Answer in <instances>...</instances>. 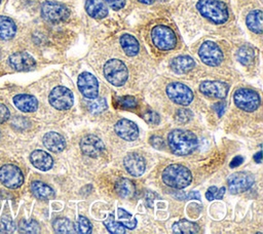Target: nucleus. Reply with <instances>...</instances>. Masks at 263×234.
Wrapping results in <instances>:
<instances>
[{
    "mask_svg": "<svg viewBox=\"0 0 263 234\" xmlns=\"http://www.w3.org/2000/svg\"><path fill=\"white\" fill-rule=\"evenodd\" d=\"M104 75L112 85L121 86L128 77V71L123 62L117 59L109 60L104 66Z\"/></svg>",
    "mask_w": 263,
    "mask_h": 234,
    "instance_id": "4",
    "label": "nucleus"
},
{
    "mask_svg": "<svg viewBox=\"0 0 263 234\" xmlns=\"http://www.w3.org/2000/svg\"><path fill=\"white\" fill-rule=\"evenodd\" d=\"M120 45H121L123 51L128 56L136 55L140 50V45H139L138 40L129 34H123L120 37Z\"/></svg>",
    "mask_w": 263,
    "mask_h": 234,
    "instance_id": "27",
    "label": "nucleus"
},
{
    "mask_svg": "<svg viewBox=\"0 0 263 234\" xmlns=\"http://www.w3.org/2000/svg\"><path fill=\"white\" fill-rule=\"evenodd\" d=\"M162 182L174 189L181 190L191 184V171L182 164H171L164 168L161 176Z\"/></svg>",
    "mask_w": 263,
    "mask_h": 234,
    "instance_id": "2",
    "label": "nucleus"
},
{
    "mask_svg": "<svg viewBox=\"0 0 263 234\" xmlns=\"http://www.w3.org/2000/svg\"><path fill=\"white\" fill-rule=\"evenodd\" d=\"M192 118V112L188 109H179L176 112V120L180 123H187Z\"/></svg>",
    "mask_w": 263,
    "mask_h": 234,
    "instance_id": "39",
    "label": "nucleus"
},
{
    "mask_svg": "<svg viewBox=\"0 0 263 234\" xmlns=\"http://www.w3.org/2000/svg\"><path fill=\"white\" fill-rule=\"evenodd\" d=\"M123 165L126 171L133 177H140L146 168L145 159L138 153H128L123 159Z\"/></svg>",
    "mask_w": 263,
    "mask_h": 234,
    "instance_id": "17",
    "label": "nucleus"
},
{
    "mask_svg": "<svg viewBox=\"0 0 263 234\" xmlns=\"http://www.w3.org/2000/svg\"><path fill=\"white\" fill-rule=\"evenodd\" d=\"M14 106L23 112H34L38 108V101L35 96L22 93L13 98Z\"/></svg>",
    "mask_w": 263,
    "mask_h": 234,
    "instance_id": "21",
    "label": "nucleus"
},
{
    "mask_svg": "<svg viewBox=\"0 0 263 234\" xmlns=\"http://www.w3.org/2000/svg\"><path fill=\"white\" fill-rule=\"evenodd\" d=\"M31 163L38 169L46 171L52 167L53 160L52 157L42 150H35L30 155Z\"/></svg>",
    "mask_w": 263,
    "mask_h": 234,
    "instance_id": "19",
    "label": "nucleus"
},
{
    "mask_svg": "<svg viewBox=\"0 0 263 234\" xmlns=\"http://www.w3.org/2000/svg\"><path fill=\"white\" fill-rule=\"evenodd\" d=\"M226 189L224 187L217 188V187H210L205 193V197L208 200L212 201L214 199H221L225 194Z\"/></svg>",
    "mask_w": 263,
    "mask_h": 234,
    "instance_id": "37",
    "label": "nucleus"
},
{
    "mask_svg": "<svg viewBox=\"0 0 263 234\" xmlns=\"http://www.w3.org/2000/svg\"><path fill=\"white\" fill-rule=\"evenodd\" d=\"M140 1L141 3H144V4H152L154 2V0H138Z\"/></svg>",
    "mask_w": 263,
    "mask_h": 234,
    "instance_id": "48",
    "label": "nucleus"
},
{
    "mask_svg": "<svg viewBox=\"0 0 263 234\" xmlns=\"http://www.w3.org/2000/svg\"><path fill=\"white\" fill-rule=\"evenodd\" d=\"M255 49L250 45H243L237 50V60L242 65H250L255 59Z\"/></svg>",
    "mask_w": 263,
    "mask_h": 234,
    "instance_id": "30",
    "label": "nucleus"
},
{
    "mask_svg": "<svg viewBox=\"0 0 263 234\" xmlns=\"http://www.w3.org/2000/svg\"><path fill=\"white\" fill-rule=\"evenodd\" d=\"M0 182L9 189H16L24 183L22 170L14 164H5L0 168Z\"/></svg>",
    "mask_w": 263,
    "mask_h": 234,
    "instance_id": "9",
    "label": "nucleus"
},
{
    "mask_svg": "<svg viewBox=\"0 0 263 234\" xmlns=\"http://www.w3.org/2000/svg\"><path fill=\"white\" fill-rule=\"evenodd\" d=\"M194 60L189 55H180L175 57L171 63L172 70L177 74H184L193 69Z\"/></svg>",
    "mask_w": 263,
    "mask_h": 234,
    "instance_id": "24",
    "label": "nucleus"
},
{
    "mask_svg": "<svg viewBox=\"0 0 263 234\" xmlns=\"http://www.w3.org/2000/svg\"><path fill=\"white\" fill-rule=\"evenodd\" d=\"M8 63L15 71H31L36 66L33 56L24 51L12 53L8 59Z\"/></svg>",
    "mask_w": 263,
    "mask_h": 234,
    "instance_id": "16",
    "label": "nucleus"
},
{
    "mask_svg": "<svg viewBox=\"0 0 263 234\" xmlns=\"http://www.w3.org/2000/svg\"><path fill=\"white\" fill-rule=\"evenodd\" d=\"M52 227H53L54 232H57V233L65 234V233H73V232H75L74 224L70 220H68L66 218L55 219L53 221Z\"/></svg>",
    "mask_w": 263,
    "mask_h": 234,
    "instance_id": "31",
    "label": "nucleus"
},
{
    "mask_svg": "<svg viewBox=\"0 0 263 234\" xmlns=\"http://www.w3.org/2000/svg\"><path fill=\"white\" fill-rule=\"evenodd\" d=\"M229 90V85L222 81L206 80L199 85V91L208 98L223 100L226 98Z\"/></svg>",
    "mask_w": 263,
    "mask_h": 234,
    "instance_id": "14",
    "label": "nucleus"
},
{
    "mask_svg": "<svg viewBox=\"0 0 263 234\" xmlns=\"http://www.w3.org/2000/svg\"><path fill=\"white\" fill-rule=\"evenodd\" d=\"M214 110L217 112L218 116H222L224 114V111H225V104L220 102V103H217L214 105Z\"/></svg>",
    "mask_w": 263,
    "mask_h": 234,
    "instance_id": "45",
    "label": "nucleus"
},
{
    "mask_svg": "<svg viewBox=\"0 0 263 234\" xmlns=\"http://www.w3.org/2000/svg\"><path fill=\"white\" fill-rule=\"evenodd\" d=\"M198 55L203 64L212 67L220 65L223 61L222 50L213 41L203 42L198 49Z\"/></svg>",
    "mask_w": 263,
    "mask_h": 234,
    "instance_id": "10",
    "label": "nucleus"
},
{
    "mask_svg": "<svg viewBox=\"0 0 263 234\" xmlns=\"http://www.w3.org/2000/svg\"><path fill=\"white\" fill-rule=\"evenodd\" d=\"M91 228L92 227L90 222L83 216H79L76 223L74 224L75 232L80 234H89L91 232Z\"/></svg>",
    "mask_w": 263,
    "mask_h": 234,
    "instance_id": "34",
    "label": "nucleus"
},
{
    "mask_svg": "<svg viewBox=\"0 0 263 234\" xmlns=\"http://www.w3.org/2000/svg\"><path fill=\"white\" fill-rule=\"evenodd\" d=\"M104 2L107 3L114 10L121 9L125 4V0H104Z\"/></svg>",
    "mask_w": 263,
    "mask_h": 234,
    "instance_id": "43",
    "label": "nucleus"
},
{
    "mask_svg": "<svg viewBox=\"0 0 263 234\" xmlns=\"http://www.w3.org/2000/svg\"><path fill=\"white\" fill-rule=\"evenodd\" d=\"M49 104L57 110H69L74 104V95L70 89L65 86L54 87L48 96Z\"/></svg>",
    "mask_w": 263,
    "mask_h": 234,
    "instance_id": "8",
    "label": "nucleus"
},
{
    "mask_svg": "<svg viewBox=\"0 0 263 234\" xmlns=\"http://www.w3.org/2000/svg\"><path fill=\"white\" fill-rule=\"evenodd\" d=\"M80 149L84 155L96 158L104 152L105 145L99 136L95 134H87L81 139Z\"/></svg>",
    "mask_w": 263,
    "mask_h": 234,
    "instance_id": "15",
    "label": "nucleus"
},
{
    "mask_svg": "<svg viewBox=\"0 0 263 234\" xmlns=\"http://www.w3.org/2000/svg\"><path fill=\"white\" fill-rule=\"evenodd\" d=\"M167 144L172 152L178 156L189 155L198 146L197 136L185 129H174L167 135Z\"/></svg>",
    "mask_w": 263,
    "mask_h": 234,
    "instance_id": "1",
    "label": "nucleus"
},
{
    "mask_svg": "<svg viewBox=\"0 0 263 234\" xmlns=\"http://www.w3.org/2000/svg\"><path fill=\"white\" fill-rule=\"evenodd\" d=\"M16 32V26L14 22L5 15H0V39L9 40Z\"/></svg>",
    "mask_w": 263,
    "mask_h": 234,
    "instance_id": "26",
    "label": "nucleus"
},
{
    "mask_svg": "<svg viewBox=\"0 0 263 234\" xmlns=\"http://www.w3.org/2000/svg\"><path fill=\"white\" fill-rule=\"evenodd\" d=\"M255 183V177L247 171H239L228 178L227 184L231 194H239L250 189Z\"/></svg>",
    "mask_w": 263,
    "mask_h": 234,
    "instance_id": "12",
    "label": "nucleus"
},
{
    "mask_svg": "<svg viewBox=\"0 0 263 234\" xmlns=\"http://www.w3.org/2000/svg\"><path fill=\"white\" fill-rule=\"evenodd\" d=\"M242 162H243V157H241V156H236V157H234V158L231 160L229 166H230L231 168H234V167L240 165Z\"/></svg>",
    "mask_w": 263,
    "mask_h": 234,
    "instance_id": "46",
    "label": "nucleus"
},
{
    "mask_svg": "<svg viewBox=\"0 0 263 234\" xmlns=\"http://www.w3.org/2000/svg\"><path fill=\"white\" fill-rule=\"evenodd\" d=\"M167 96L176 104L181 106L189 105L193 100L192 90L180 82H172L166 86Z\"/></svg>",
    "mask_w": 263,
    "mask_h": 234,
    "instance_id": "11",
    "label": "nucleus"
},
{
    "mask_svg": "<svg viewBox=\"0 0 263 234\" xmlns=\"http://www.w3.org/2000/svg\"><path fill=\"white\" fill-rule=\"evenodd\" d=\"M114 130L125 141H135L139 136L138 125L128 119L118 120L114 126Z\"/></svg>",
    "mask_w": 263,
    "mask_h": 234,
    "instance_id": "18",
    "label": "nucleus"
},
{
    "mask_svg": "<svg viewBox=\"0 0 263 234\" xmlns=\"http://www.w3.org/2000/svg\"><path fill=\"white\" fill-rule=\"evenodd\" d=\"M41 15L45 21L49 23H61L69 17L70 11L62 3L45 1L41 5Z\"/></svg>",
    "mask_w": 263,
    "mask_h": 234,
    "instance_id": "7",
    "label": "nucleus"
},
{
    "mask_svg": "<svg viewBox=\"0 0 263 234\" xmlns=\"http://www.w3.org/2000/svg\"><path fill=\"white\" fill-rule=\"evenodd\" d=\"M117 217H118V222L121 223L125 229L133 230L137 226V220L135 217H133L129 212L122 208L117 209Z\"/></svg>",
    "mask_w": 263,
    "mask_h": 234,
    "instance_id": "32",
    "label": "nucleus"
},
{
    "mask_svg": "<svg viewBox=\"0 0 263 234\" xmlns=\"http://www.w3.org/2000/svg\"><path fill=\"white\" fill-rule=\"evenodd\" d=\"M262 16H263V13H262V11L259 10V9L253 10V11H251V12L247 15L246 23H247L248 28H249L252 32L257 33V34H261V33H262V31H263Z\"/></svg>",
    "mask_w": 263,
    "mask_h": 234,
    "instance_id": "28",
    "label": "nucleus"
},
{
    "mask_svg": "<svg viewBox=\"0 0 263 234\" xmlns=\"http://www.w3.org/2000/svg\"><path fill=\"white\" fill-rule=\"evenodd\" d=\"M149 143L152 147H154L155 149H158V150H161L163 149L164 147V141L161 136H158V135H152L149 140Z\"/></svg>",
    "mask_w": 263,
    "mask_h": 234,
    "instance_id": "42",
    "label": "nucleus"
},
{
    "mask_svg": "<svg viewBox=\"0 0 263 234\" xmlns=\"http://www.w3.org/2000/svg\"><path fill=\"white\" fill-rule=\"evenodd\" d=\"M234 104L246 112H253L260 106L259 94L249 88H239L233 94Z\"/></svg>",
    "mask_w": 263,
    "mask_h": 234,
    "instance_id": "6",
    "label": "nucleus"
},
{
    "mask_svg": "<svg viewBox=\"0 0 263 234\" xmlns=\"http://www.w3.org/2000/svg\"><path fill=\"white\" fill-rule=\"evenodd\" d=\"M44 146L53 153L62 152L66 148V141L64 136L58 132L49 131L43 136Z\"/></svg>",
    "mask_w": 263,
    "mask_h": 234,
    "instance_id": "20",
    "label": "nucleus"
},
{
    "mask_svg": "<svg viewBox=\"0 0 263 234\" xmlns=\"http://www.w3.org/2000/svg\"><path fill=\"white\" fill-rule=\"evenodd\" d=\"M254 160H255L257 163H261V162H262V152H261V151H259L258 153L255 154Z\"/></svg>",
    "mask_w": 263,
    "mask_h": 234,
    "instance_id": "47",
    "label": "nucleus"
},
{
    "mask_svg": "<svg viewBox=\"0 0 263 234\" xmlns=\"http://www.w3.org/2000/svg\"><path fill=\"white\" fill-rule=\"evenodd\" d=\"M77 85L82 95L86 99L93 100L99 96V82L92 74L88 72L81 73L78 76Z\"/></svg>",
    "mask_w": 263,
    "mask_h": 234,
    "instance_id": "13",
    "label": "nucleus"
},
{
    "mask_svg": "<svg viewBox=\"0 0 263 234\" xmlns=\"http://www.w3.org/2000/svg\"><path fill=\"white\" fill-rule=\"evenodd\" d=\"M196 8L203 17L214 24H223L229 16L227 6L219 0H198Z\"/></svg>",
    "mask_w": 263,
    "mask_h": 234,
    "instance_id": "3",
    "label": "nucleus"
},
{
    "mask_svg": "<svg viewBox=\"0 0 263 234\" xmlns=\"http://www.w3.org/2000/svg\"><path fill=\"white\" fill-rule=\"evenodd\" d=\"M151 38L154 45L160 50H171L177 44V37L174 31L163 25H158L152 29Z\"/></svg>",
    "mask_w": 263,
    "mask_h": 234,
    "instance_id": "5",
    "label": "nucleus"
},
{
    "mask_svg": "<svg viewBox=\"0 0 263 234\" xmlns=\"http://www.w3.org/2000/svg\"><path fill=\"white\" fill-rule=\"evenodd\" d=\"M85 10L93 18H104L108 14V8L103 0H86Z\"/></svg>",
    "mask_w": 263,
    "mask_h": 234,
    "instance_id": "23",
    "label": "nucleus"
},
{
    "mask_svg": "<svg viewBox=\"0 0 263 234\" xmlns=\"http://www.w3.org/2000/svg\"><path fill=\"white\" fill-rule=\"evenodd\" d=\"M15 230V225L10 218L3 217L0 220V232L4 233H11Z\"/></svg>",
    "mask_w": 263,
    "mask_h": 234,
    "instance_id": "38",
    "label": "nucleus"
},
{
    "mask_svg": "<svg viewBox=\"0 0 263 234\" xmlns=\"http://www.w3.org/2000/svg\"><path fill=\"white\" fill-rule=\"evenodd\" d=\"M0 2H1V0H0Z\"/></svg>",
    "mask_w": 263,
    "mask_h": 234,
    "instance_id": "49",
    "label": "nucleus"
},
{
    "mask_svg": "<svg viewBox=\"0 0 263 234\" xmlns=\"http://www.w3.org/2000/svg\"><path fill=\"white\" fill-rule=\"evenodd\" d=\"M115 192L121 198H132L136 194V186L128 179H119L115 183Z\"/></svg>",
    "mask_w": 263,
    "mask_h": 234,
    "instance_id": "25",
    "label": "nucleus"
},
{
    "mask_svg": "<svg viewBox=\"0 0 263 234\" xmlns=\"http://www.w3.org/2000/svg\"><path fill=\"white\" fill-rule=\"evenodd\" d=\"M20 231L23 233H38L40 231L39 224L34 220H23L18 225Z\"/></svg>",
    "mask_w": 263,
    "mask_h": 234,
    "instance_id": "36",
    "label": "nucleus"
},
{
    "mask_svg": "<svg viewBox=\"0 0 263 234\" xmlns=\"http://www.w3.org/2000/svg\"><path fill=\"white\" fill-rule=\"evenodd\" d=\"M9 115H10V113H9L8 108L5 105L0 103V123L5 122L9 118Z\"/></svg>",
    "mask_w": 263,
    "mask_h": 234,
    "instance_id": "44",
    "label": "nucleus"
},
{
    "mask_svg": "<svg viewBox=\"0 0 263 234\" xmlns=\"http://www.w3.org/2000/svg\"><path fill=\"white\" fill-rule=\"evenodd\" d=\"M32 194L40 200H48L54 197L53 189L41 181H34L30 186Z\"/></svg>",
    "mask_w": 263,
    "mask_h": 234,
    "instance_id": "22",
    "label": "nucleus"
},
{
    "mask_svg": "<svg viewBox=\"0 0 263 234\" xmlns=\"http://www.w3.org/2000/svg\"><path fill=\"white\" fill-rule=\"evenodd\" d=\"M172 229L173 232L177 234H195L199 232L198 225L187 220H181L176 222L173 225Z\"/></svg>",
    "mask_w": 263,
    "mask_h": 234,
    "instance_id": "29",
    "label": "nucleus"
},
{
    "mask_svg": "<svg viewBox=\"0 0 263 234\" xmlns=\"http://www.w3.org/2000/svg\"><path fill=\"white\" fill-rule=\"evenodd\" d=\"M103 223L107 230L112 234H123L125 232V227L118 221H115L113 215H109V217Z\"/></svg>",
    "mask_w": 263,
    "mask_h": 234,
    "instance_id": "33",
    "label": "nucleus"
},
{
    "mask_svg": "<svg viewBox=\"0 0 263 234\" xmlns=\"http://www.w3.org/2000/svg\"><path fill=\"white\" fill-rule=\"evenodd\" d=\"M143 119L147 122V123H150V124H158L159 123V115L154 112V111H151V110H148L147 112H145L143 114Z\"/></svg>",
    "mask_w": 263,
    "mask_h": 234,
    "instance_id": "40",
    "label": "nucleus"
},
{
    "mask_svg": "<svg viewBox=\"0 0 263 234\" xmlns=\"http://www.w3.org/2000/svg\"><path fill=\"white\" fill-rule=\"evenodd\" d=\"M87 108L92 114H99L107 109V101L104 98H96L87 103Z\"/></svg>",
    "mask_w": 263,
    "mask_h": 234,
    "instance_id": "35",
    "label": "nucleus"
},
{
    "mask_svg": "<svg viewBox=\"0 0 263 234\" xmlns=\"http://www.w3.org/2000/svg\"><path fill=\"white\" fill-rule=\"evenodd\" d=\"M118 104L124 108H135L137 101L134 96H122L118 99Z\"/></svg>",
    "mask_w": 263,
    "mask_h": 234,
    "instance_id": "41",
    "label": "nucleus"
}]
</instances>
